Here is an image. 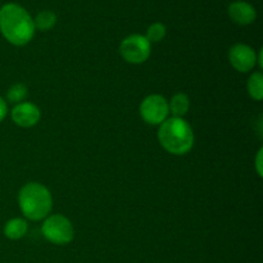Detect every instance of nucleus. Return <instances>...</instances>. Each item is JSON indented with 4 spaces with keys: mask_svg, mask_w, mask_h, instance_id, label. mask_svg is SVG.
Returning a JSON list of instances; mask_svg holds the SVG:
<instances>
[{
    "mask_svg": "<svg viewBox=\"0 0 263 263\" xmlns=\"http://www.w3.org/2000/svg\"><path fill=\"white\" fill-rule=\"evenodd\" d=\"M33 18L15 3H7L0 8V32L5 40L15 46H23L35 35Z\"/></svg>",
    "mask_w": 263,
    "mask_h": 263,
    "instance_id": "nucleus-1",
    "label": "nucleus"
},
{
    "mask_svg": "<svg viewBox=\"0 0 263 263\" xmlns=\"http://www.w3.org/2000/svg\"><path fill=\"white\" fill-rule=\"evenodd\" d=\"M158 141L164 151L174 156H184L194 145V133L184 118L168 117L159 125Z\"/></svg>",
    "mask_w": 263,
    "mask_h": 263,
    "instance_id": "nucleus-2",
    "label": "nucleus"
},
{
    "mask_svg": "<svg viewBox=\"0 0 263 263\" xmlns=\"http://www.w3.org/2000/svg\"><path fill=\"white\" fill-rule=\"evenodd\" d=\"M18 205L27 220H45L53 208L50 190L40 182H28L18 193Z\"/></svg>",
    "mask_w": 263,
    "mask_h": 263,
    "instance_id": "nucleus-3",
    "label": "nucleus"
},
{
    "mask_svg": "<svg viewBox=\"0 0 263 263\" xmlns=\"http://www.w3.org/2000/svg\"><path fill=\"white\" fill-rule=\"evenodd\" d=\"M44 238L55 246H66L74 238V229L71 221L63 215H51L41 225Z\"/></svg>",
    "mask_w": 263,
    "mask_h": 263,
    "instance_id": "nucleus-4",
    "label": "nucleus"
},
{
    "mask_svg": "<svg viewBox=\"0 0 263 263\" xmlns=\"http://www.w3.org/2000/svg\"><path fill=\"white\" fill-rule=\"evenodd\" d=\"M152 53V44L144 35L134 33L123 39L120 44V54L127 63L141 64L148 61Z\"/></svg>",
    "mask_w": 263,
    "mask_h": 263,
    "instance_id": "nucleus-5",
    "label": "nucleus"
},
{
    "mask_svg": "<svg viewBox=\"0 0 263 263\" xmlns=\"http://www.w3.org/2000/svg\"><path fill=\"white\" fill-rule=\"evenodd\" d=\"M139 110L144 122L153 126L161 125L168 118L170 115L168 102L159 94H151L144 98Z\"/></svg>",
    "mask_w": 263,
    "mask_h": 263,
    "instance_id": "nucleus-6",
    "label": "nucleus"
},
{
    "mask_svg": "<svg viewBox=\"0 0 263 263\" xmlns=\"http://www.w3.org/2000/svg\"><path fill=\"white\" fill-rule=\"evenodd\" d=\"M229 61L233 68L240 73L251 72L257 64V54L253 48L247 44H235L229 50Z\"/></svg>",
    "mask_w": 263,
    "mask_h": 263,
    "instance_id": "nucleus-7",
    "label": "nucleus"
},
{
    "mask_svg": "<svg viewBox=\"0 0 263 263\" xmlns=\"http://www.w3.org/2000/svg\"><path fill=\"white\" fill-rule=\"evenodd\" d=\"M10 117L17 126L28 128L37 125L41 118V112L40 108L33 103L22 102L13 107V109L10 110Z\"/></svg>",
    "mask_w": 263,
    "mask_h": 263,
    "instance_id": "nucleus-8",
    "label": "nucleus"
},
{
    "mask_svg": "<svg viewBox=\"0 0 263 263\" xmlns=\"http://www.w3.org/2000/svg\"><path fill=\"white\" fill-rule=\"evenodd\" d=\"M229 17L231 18L233 22L240 26H248L253 23L257 18L256 8L248 2L243 0H236L229 5Z\"/></svg>",
    "mask_w": 263,
    "mask_h": 263,
    "instance_id": "nucleus-9",
    "label": "nucleus"
},
{
    "mask_svg": "<svg viewBox=\"0 0 263 263\" xmlns=\"http://www.w3.org/2000/svg\"><path fill=\"white\" fill-rule=\"evenodd\" d=\"M27 221L25 218L14 217L5 222L3 233H4L5 238L9 239V240H20L27 234Z\"/></svg>",
    "mask_w": 263,
    "mask_h": 263,
    "instance_id": "nucleus-10",
    "label": "nucleus"
},
{
    "mask_svg": "<svg viewBox=\"0 0 263 263\" xmlns=\"http://www.w3.org/2000/svg\"><path fill=\"white\" fill-rule=\"evenodd\" d=\"M170 113L172 117L184 118L190 109V99L185 92H177L172 97L171 102H168Z\"/></svg>",
    "mask_w": 263,
    "mask_h": 263,
    "instance_id": "nucleus-11",
    "label": "nucleus"
},
{
    "mask_svg": "<svg viewBox=\"0 0 263 263\" xmlns=\"http://www.w3.org/2000/svg\"><path fill=\"white\" fill-rule=\"evenodd\" d=\"M247 89L248 94L252 99L261 102L263 99V74L262 72L257 71L249 76L248 82H247Z\"/></svg>",
    "mask_w": 263,
    "mask_h": 263,
    "instance_id": "nucleus-12",
    "label": "nucleus"
},
{
    "mask_svg": "<svg viewBox=\"0 0 263 263\" xmlns=\"http://www.w3.org/2000/svg\"><path fill=\"white\" fill-rule=\"evenodd\" d=\"M57 14L53 10H41L33 20L35 28L40 31H49L55 26Z\"/></svg>",
    "mask_w": 263,
    "mask_h": 263,
    "instance_id": "nucleus-13",
    "label": "nucleus"
},
{
    "mask_svg": "<svg viewBox=\"0 0 263 263\" xmlns=\"http://www.w3.org/2000/svg\"><path fill=\"white\" fill-rule=\"evenodd\" d=\"M28 90L27 86L22 82H17V84L12 85V86L8 89L7 91V100L12 104H20V103L25 102V99L27 98Z\"/></svg>",
    "mask_w": 263,
    "mask_h": 263,
    "instance_id": "nucleus-14",
    "label": "nucleus"
},
{
    "mask_svg": "<svg viewBox=\"0 0 263 263\" xmlns=\"http://www.w3.org/2000/svg\"><path fill=\"white\" fill-rule=\"evenodd\" d=\"M166 33H167L166 26L161 22H156V23H152V25L149 26L148 30H146L145 37L148 39V41L151 44L159 43V41H162L164 37H166Z\"/></svg>",
    "mask_w": 263,
    "mask_h": 263,
    "instance_id": "nucleus-15",
    "label": "nucleus"
},
{
    "mask_svg": "<svg viewBox=\"0 0 263 263\" xmlns=\"http://www.w3.org/2000/svg\"><path fill=\"white\" fill-rule=\"evenodd\" d=\"M263 149L262 148H259V151H258V153H257V156H256V171H257V174H258V176L259 177H262L263 176V170H262V162H263Z\"/></svg>",
    "mask_w": 263,
    "mask_h": 263,
    "instance_id": "nucleus-16",
    "label": "nucleus"
},
{
    "mask_svg": "<svg viewBox=\"0 0 263 263\" xmlns=\"http://www.w3.org/2000/svg\"><path fill=\"white\" fill-rule=\"evenodd\" d=\"M8 115V104H7V100L4 98L0 97V122L4 121V118L7 117Z\"/></svg>",
    "mask_w": 263,
    "mask_h": 263,
    "instance_id": "nucleus-17",
    "label": "nucleus"
},
{
    "mask_svg": "<svg viewBox=\"0 0 263 263\" xmlns=\"http://www.w3.org/2000/svg\"><path fill=\"white\" fill-rule=\"evenodd\" d=\"M257 63H258L259 68H263V55H262V49L259 50V53L257 54Z\"/></svg>",
    "mask_w": 263,
    "mask_h": 263,
    "instance_id": "nucleus-18",
    "label": "nucleus"
}]
</instances>
